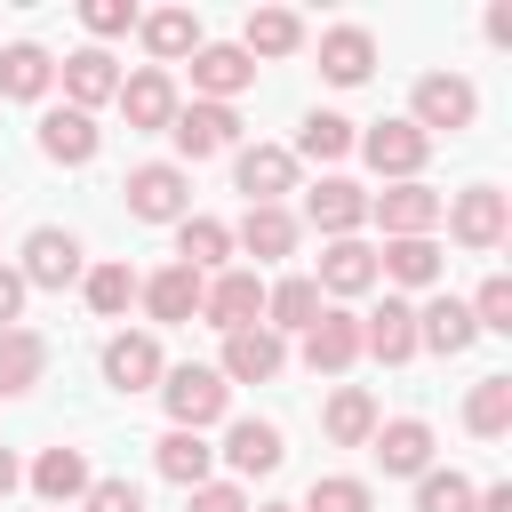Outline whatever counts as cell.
I'll use <instances>...</instances> for the list:
<instances>
[{
  "label": "cell",
  "mask_w": 512,
  "mask_h": 512,
  "mask_svg": "<svg viewBox=\"0 0 512 512\" xmlns=\"http://www.w3.org/2000/svg\"><path fill=\"white\" fill-rule=\"evenodd\" d=\"M440 224H448L456 248L488 256V248H504V232H512V192H496V184H464V192L440 208Z\"/></svg>",
  "instance_id": "1"
},
{
  "label": "cell",
  "mask_w": 512,
  "mask_h": 512,
  "mask_svg": "<svg viewBox=\"0 0 512 512\" xmlns=\"http://www.w3.org/2000/svg\"><path fill=\"white\" fill-rule=\"evenodd\" d=\"M480 120V88L464 80V72H424L416 80V96H408V128H424V136H456V128H472Z\"/></svg>",
  "instance_id": "2"
},
{
  "label": "cell",
  "mask_w": 512,
  "mask_h": 512,
  "mask_svg": "<svg viewBox=\"0 0 512 512\" xmlns=\"http://www.w3.org/2000/svg\"><path fill=\"white\" fill-rule=\"evenodd\" d=\"M128 216L136 224H184L192 216V176L176 168V160H144V168H128Z\"/></svg>",
  "instance_id": "3"
},
{
  "label": "cell",
  "mask_w": 512,
  "mask_h": 512,
  "mask_svg": "<svg viewBox=\"0 0 512 512\" xmlns=\"http://www.w3.org/2000/svg\"><path fill=\"white\" fill-rule=\"evenodd\" d=\"M160 400H168V432H200V424H216V416H224L232 384H224L216 368L184 360V368H168V376H160Z\"/></svg>",
  "instance_id": "4"
},
{
  "label": "cell",
  "mask_w": 512,
  "mask_h": 512,
  "mask_svg": "<svg viewBox=\"0 0 512 512\" xmlns=\"http://www.w3.org/2000/svg\"><path fill=\"white\" fill-rule=\"evenodd\" d=\"M440 192L416 176V184H384V192H368V216L384 224V240H432L440 232Z\"/></svg>",
  "instance_id": "5"
},
{
  "label": "cell",
  "mask_w": 512,
  "mask_h": 512,
  "mask_svg": "<svg viewBox=\"0 0 512 512\" xmlns=\"http://www.w3.org/2000/svg\"><path fill=\"white\" fill-rule=\"evenodd\" d=\"M360 160H368L384 184H416V176H424V160H432V136H424V128H408V120H376V128L360 136Z\"/></svg>",
  "instance_id": "6"
},
{
  "label": "cell",
  "mask_w": 512,
  "mask_h": 512,
  "mask_svg": "<svg viewBox=\"0 0 512 512\" xmlns=\"http://www.w3.org/2000/svg\"><path fill=\"white\" fill-rule=\"evenodd\" d=\"M168 136H176V152H184V160H216V152H232V144H240V112H232V104H200V96H192V104H176ZM184 160H176V168H184Z\"/></svg>",
  "instance_id": "7"
},
{
  "label": "cell",
  "mask_w": 512,
  "mask_h": 512,
  "mask_svg": "<svg viewBox=\"0 0 512 512\" xmlns=\"http://www.w3.org/2000/svg\"><path fill=\"white\" fill-rule=\"evenodd\" d=\"M200 320L224 328V336H232V328H256V320H264V280H256L248 264H224V272L208 280V296H200Z\"/></svg>",
  "instance_id": "8"
},
{
  "label": "cell",
  "mask_w": 512,
  "mask_h": 512,
  "mask_svg": "<svg viewBox=\"0 0 512 512\" xmlns=\"http://www.w3.org/2000/svg\"><path fill=\"white\" fill-rule=\"evenodd\" d=\"M192 88H200V104H232L240 88H256L248 48H240V40H200V48H192Z\"/></svg>",
  "instance_id": "9"
},
{
  "label": "cell",
  "mask_w": 512,
  "mask_h": 512,
  "mask_svg": "<svg viewBox=\"0 0 512 512\" xmlns=\"http://www.w3.org/2000/svg\"><path fill=\"white\" fill-rule=\"evenodd\" d=\"M232 184L248 192V208H280V200L296 192V160H288V144H248V152H232Z\"/></svg>",
  "instance_id": "10"
},
{
  "label": "cell",
  "mask_w": 512,
  "mask_h": 512,
  "mask_svg": "<svg viewBox=\"0 0 512 512\" xmlns=\"http://www.w3.org/2000/svg\"><path fill=\"white\" fill-rule=\"evenodd\" d=\"M16 272H24V288H72L88 264H80V240H72L64 224H40V232L24 240V264H16Z\"/></svg>",
  "instance_id": "11"
},
{
  "label": "cell",
  "mask_w": 512,
  "mask_h": 512,
  "mask_svg": "<svg viewBox=\"0 0 512 512\" xmlns=\"http://www.w3.org/2000/svg\"><path fill=\"white\" fill-rule=\"evenodd\" d=\"M200 296H208V280H200V272H184V264H160L152 280H136V304H144L160 328H184V320H200Z\"/></svg>",
  "instance_id": "12"
},
{
  "label": "cell",
  "mask_w": 512,
  "mask_h": 512,
  "mask_svg": "<svg viewBox=\"0 0 512 512\" xmlns=\"http://www.w3.org/2000/svg\"><path fill=\"white\" fill-rule=\"evenodd\" d=\"M160 376H168L160 336H144V328L128 336V328H120V336L104 344V384H112V392H160Z\"/></svg>",
  "instance_id": "13"
},
{
  "label": "cell",
  "mask_w": 512,
  "mask_h": 512,
  "mask_svg": "<svg viewBox=\"0 0 512 512\" xmlns=\"http://www.w3.org/2000/svg\"><path fill=\"white\" fill-rule=\"evenodd\" d=\"M280 368H288V344H280V336H272L264 320H256V328H232V336H224V368H216L224 384H272Z\"/></svg>",
  "instance_id": "14"
},
{
  "label": "cell",
  "mask_w": 512,
  "mask_h": 512,
  "mask_svg": "<svg viewBox=\"0 0 512 512\" xmlns=\"http://www.w3.org/2000/svg\"><path fill=\"white\" fill-rule=\"evenodd\" d=\"M56 80H64V96H72V112H96V104H112L120 96V64H112V48H72L64 64H56Z\"/></svg>",
  "instance_id": "15"
},
{
  "label": "cell",
  "mask_w": 512,
  "mask_h": 512,
  "mask_svg": "<svg viewBox=\"0 0 512 512\" xmlns=\"http://www.w3.org/2000/svg\"><path fill=\"white\" fill-rule=\"evenodd\" d=\"M96 144H104L96 112H72V104H48V112H40V152H48L56 168H88Z\"/></svg>",
  "instance_id": "16"
},
{
  "label": "cell",
  "mask_w": 512,
  "mask_h": 512,
  "mask_svg": "<svg viewBox=\"0 0 512 512\" xmlns=\"http://www.w3.org/2000/svg\"><path fill=\"white\" fill-rule=\"evenodd\" d=\"M360 352H368V360H384V368L416 360V304H408V296H384V304L360 320Z\"/></svg>",
  "instance_id": "17"
},
{
  "label": "cell",
  "mask_w": 512,
  "mask_h": 512,
  "mask_svg": "<svg viewBox=\"0 0 512 512\" xmlns=\"http://www.w3.org/2000/svg\"><path fill=\"white\" fill-rule=\"evenodd\" d=\"M352 360H360V312H336V304H328V312L304 328V368H312V376H344Z\"/></svg>",
  "instance_id": "18"
},
{
  "label": "cell",
  "mask_w": 512,
  "mask_h": 512,
  "mask_svg": "<svg viewBox=\"0 0 512 512\" xmlns=\"http://www.w3.org/2000/svg\"><path fill=\"white\" fill-rule=\"evenodd\" d=\"M120 112H128V128H168L176 120V80L160 72V64H144V72H120V96H112Z\"/></svg>",
  "instance_id": "19"
},
{
  "label": "cell",
  "mask_w": 512,
  "mask_h": 512,
  "mask_svg": "<svg viewBox=\"0 0 512 512\" xmlns=\"http://www.w3.org/2000/svg\"><path fill=\"white\" fill-rule=\"evenodd\" d=\"M304 216H312L328 240H352V232L368 224V192H360L352 176H320V184L304 192Z\"/></svg>",
  "instance_id": "20"
},
{
  "label": "cell",
  "mask_w": 512,
  "mask_h": 512,
  "mask_svg": "<svg viewBox=\"0 0 512 512\" xmlns=\"http://www.w3.org/2000/svg\"><path fill=\"white\" fill-rule=\"evenodd\" d=\"M320 312H328V296H320L312 272H288V280L264 288V328H272V336H304Z\"/></svg>",
  "instance_id": "21"
},
{
  "label": "cell",
  "mask_w": 512,
  "mask_h": 512,
  "mask_svg": "<svg viewBox=\"0 0 512 512\" xmlns=\"http://www.w3.org/2000/svg\"><path fill=\"white\" fill-rule=\"evenodd\" d=\"M368 448H376L384 472H408V480L432 472V424H424V416H392V424H376Z\"/></svg>",
  "instance_id": "22"
},
{
  "label": "cell",
  "mask_w": 512,
  "mask_h": 512,
  "mask_svg": "<svg viewBox=\"0 0 512 512\" xmlns=\"http://www.w3.org/2000/svg\"><path fill=\"white\" fill-rule=\"evenodd\" d=\"M320 72H328L336 88H360V80L376 72V32H368V24H328V32H320Z\"/></svg>",
  "instance_id": "23"
},
{
  "label": "cell",
  "mask_w": 512,
  "mask_h": 512,
  "mask_svg": "<svg viewBox=\"0 0 512 512\" xmlns=\"http://www.w3.org/2000/svg\"><path fill=\"white\" fill-rule=\"evenodd\" d=\"M472 312L456 304V296H424L416 304V352H440V360H456V352H472Z\"/></svg>",
  "instance_id": "24"
},
{
  "label": "cell",
  "mask_w": 512,
  "mask_h": 512,
  "mask_svg": "<svg viewBox=\"0 0 512 512\" xmlns=\"http://www.w3.org/2000/svg\"><path fill=\"white\" fill-rule=\"evenodd\" d=\"M24 480H32V496H40V504H56V512H64V504H80V496H88V480H96V472H88V456H80V448H40Z\"/></svg>",
  "instance_id": "25"
},
{
  "label": "cell",
  "mask_w": 512,
  "mask_h": 512,
  "mask_svg": "<svg viewBox=\"0 0 512 512\" xmlns=\"http://www.w3.org/2000/svg\"><path fill=\"white\" fill-rule=\"evenodd\" d=\"M312 280H320V296H368L376 288V248L368 240H328Z\"/></svg>",
  "instance_id": "26"
},
{
  "label": "cell",
  "mask_w": 512,
  "mask_h": 512,
  "mask_svg": "<svg viewBox=\"0 0 512 512\" xmlns=\"http://www.w3.org/2000/svg\"><path fill=\"white\" fill-rule=\"evenodd\" d=\"M280 424H264V416H240L232 432H224V464L240 472V480H264V472H280Z\"/></svg>",
  "instance_id": "27"
},
{
  "label": "cell",
  "mask_w": 512,
  "mask_h": 512,
  "mask_svg": "<svg viewBox=\"0 0 512 512\" xmlns=\"http://www.w3.org/2000/svg\"><path fill=\"white\" fill-rule=\"evenodd\" d=\"M176 264L200 272V280H216V272L232 264V224H216V216H184V224H176Z\"/></svg>",
  "instance_id": "28"
},
{
  "label": "cell",
  "mask_w": 512,
  "mask_h": 512,
  "mask_svg": "<svg viewBox=\"0 0 512 512\" xmlns=\"http://www.w3.org/2000/svg\"><path fill=\"white\" fill-rule=\"evenodd\" d=\"M440 272H448L440 240H384V248H376V280H400V288H440Z\"/></svg>",
  "instance_id": "29"
},
{
  "label": "cell",
  "mask_w": 512,
  "mask_h": 512,
  "mask_svg": "<svg viewBox=\"0 0 512 512\" xmlns=\"http://www.w3.org/2000/svg\"><path fill=\"white\" fill-rule=\"evenodd\" d=\"M48 88H56V56H48V48H32V40L0 48V96H8V104H40Z\"/></svg>",
  "instance_id": "30"
},
{
  "label": "cell",
  "mask_w": 512,
  "mask_h": 512,
  "mask_svg": "<svg viewBox=\"0 0 512 512\" xmlns=\"http://www.w3.org/2000/svg\"><path fill=\"white\" fill-rule=\"evenodd\" d=\"M232 248H248L256 264H280V256H296V216L288 208H248L232 224Z\"/></svg>",
  "instance_id": "31"
},
{
  "label": "cell",
  "mask_w": 512,
  "mask_h": 512,
  "mask_svg": "<svg viewBox=\"0 0 512 512\" xmlns=\"http://www.w3.org/2000/svg\"><path fill=\"white\" fill-rule=\"evenodd\" d=\"M384 416H376V400L360 392V384H336L328 392V408H320V432L336 440V448H368V432H376Z\"/></svg>",
  "instance_id": "32"
},
{
  "label": "cell",
  "mask_w": 512,
  "mask_h": 512,
  "mask_svg": "<svg viewBox=\"0 0 512 512\" xmlns=\"http://www.w3.org/2000/svg\"><path fill=\"white\" fill-rule=\"evenodd\" d=\"M136 32H144V48L160 56V72L200 48V16H192V8H152V16H136Z\"/></svg>",
  "instance_id": "33"
},
{
  "label": "cell",
  "mask_w": 512,
  "mask_h": 512,
  "mask_svg": "<svg viewBox=\"0 0 512 512\" xmlns=\"http://www.w3.org/2000/svg\"><path fill=\"white\" fill-rule=\"evenodd\" d=\"M240 48H248V64H256V56H296V48H304V16H296V8H248Z\"/></svg>",
  "instance_id": "34"
},
{
  "label": "cell",
  "mask_w": 512,
  "mask_h": 512,
  "mask_svg": "<svg viewBox=\"0 0 512 512\" xmlns=\"http://www.w3.org/2000/svg\"><path fill=\"white\" fill-rule=\"evenodd\" d=\"M152 464H160V480H176L184 496L216 472V448L200 440V432H160V448H152Z\"/></svg>",
  "instance_id": "35"
},
{
  "label": "cell",
  "mask_w": 512,
  "mask_h": 512,
  "mask_svg": "<svg viewBox=\"0 0 512 512\" xmlns=\"http://www.w3.org/2000/svg\"><path fill=\"white\" fill-rule=\"evenodd\" d=\"M48 376V336L40 328H0V392H32Z\"/></svg>",
  "instance_id": "36"
},
{
  "label": "cell",
  "mask_w": 512,
  "mask_h": 512,
  "mask_svg": "<svg viewBox=\"0 0 512 512\" xmlns=\"http://www.w3.org/2000/svg\"><path fill=\"white\" fill-rule=\"evenodd\" d=\"M464 432H480V440H504L512 432V376H480L464 392Z\"/></svg>",
  "instance_id": "37"
},
{
  "label": "cell",
  "mask_w": 512,
  "mask_h": 512,
  "mask_svg": "<svg viewBox=\"0 0 512 512\" xmlns=\"http://www.w3.org/2000/svg\"><path fill=\"white\" fill-rule=\"evenodd\" d=\"M360 144V128L344 120V112H304V128H296V152L288 160H344Z\"/></svg>",
  "instance_id": "38"
},
{
  "label": "cell",
  "mask_w": 512,
  "mask_h": 512,
  "mask_svg": "<svg viewBox=\"0 0 512 512\" xmlns=\"http://www.w3.org/2000/svg\"><path fill=\"white\" fill-rule=\"evenodd\" d=\"M80 288H88V312H96V320H120V312L136 304V272H128L120 256H112V264H88Z\"/></svg>",
  "instance_id": "39"
},
{
  "label": "cell",
  "mask_w": 512,
  "mask_h": 512,
  "mask_svg": "<svg viewBox=\"0 0 512 512\" xmlns=\"http://www.w3.org/2000/svg\"><path fill=\"white\" fill-rule=\"evenodd\" d=\"M296 512H376V496H368V480L328 472V480H312V488H304V504H296Z\"/></svg>",
  "instance_id": "40"
},
{
  "label": "cell",
  "mask_w": 512,
  "mask_h": 512,
  "mask_svg": "<svg viewBox=\"0 0 512 512\" xmlns=\"http://www.w3.org/2000/svg\"><path fill=\"white\" fill-rule=\"evenodd\" d=\"M464 312H472V328H488V336H512V280H504V272H488V280H480V296H472Z\"/></svg>",
  "instance_id": "41"
},
{
  "label": "cell",
  "mask_w": 512,
  "mask_h": 512,
  "mask_svg": "<svg viewBox=\"0 0 512 512\" xmlns=\"http://www.w3.org/2000/svg\"><path fill=\"white\" fill-rule=\"evenodd\" d=\"M472 496H480V488H472L464 472H424V480H416V512H472Z\"/></svg>",
  "instance_id": "42"
},
{
  "label": "cell",
  "mask_w": 512,
  "mask_h": 512,
  "mask_svg": "<svg viewBox=\"0 0 512 512\" xmlns=\"http://www.w3.org/2000/svg\"><path fill=\"white\" fill-rule=\"evenodd\" d=\"M80 24H88L96 40H120V32H136V0H88Z\"/></svg>",
  "instance_id": "43"
},
{
  "label": "cell",
  "mask_w": 512,
  "mask_h": 512,
  "mask_svg": "<svg viewBox=\"0 0 512 512\" xmlns=\"http://www.w3.org/2000/svg\"><path fill=\"white\" fill-rule=\"evenodd\" d=\"M80 512H144V488L136 480H88Z\"/></svg>",
  "instance_id": "44"
},
{
  "label": "cell",
  "mask_w": 512,
  "mask_h": 512,
  "mask_svg": "<svg viewBox=\"0 0 512 512\" xmlns=\"http://www.w3.org/2000/svg\"><path fill=\"white\" fill-rule=\"evenodd\" d=\"M192 512H248V488L240 480H200L192 488Z\"/></svg>",
  "instance_id": "45"
},
{
  "label": "cell",
  "mask_w": 512,
  "mask_h": 512,
  "mask_svg": "<svg viewBox=\"0 0 512 512\" xmlns=\"http://www.w3.org/2000/svg\"><path fill=\"white\" fill-rule=\"evenodd\" d=\"M24 296H32V288H24V272H16V264H0V328H16Z\"/></svg>",
  "instance_id": "46"
},
{
  "label": "cell",
  "mask_w": 512,
  "mask_h": 512,
  "mask_svg": "<svg viewBox=\"0 0 512 512\" xmlns=\"http://www.w3.org/2000/svg\"><path fill=\"white\" fill-rule=\"evenodd\" d=\"M488 40H496V48H512V0H496V8H488Z\"/></svg>",
  "instance_id": "47"
},
{
  "label": "cell",
  "mask_w": 512,
  "mask_h": 512,
  "mask_svg": "<svg viewBox=\"0 0 512 512\" xmlns=\"http://www.w3.org/2000/svg\"><path fill=\"white\" fill-rule=\"evenodd\" d=\"M472 512H512V488H504V480H496V488H480V496H472Z\"/></svg>",
  "instance_id": "48"
},
{
  "label": "cell",
  "mask_w": 512,
  "mask_h": 512,
  "mask_svg": "<svg viewBox=\"0 0 512 512\" xmlns=\"http://www.w3.org/2000/svg\"><path fill=\"white\" fill-rule=\"evenodd\" d=\"M24 488V464H16V448H0V496H16Z\"/></svg>",
  "instance_id": "49"
},
{
  "label": "cell",
  "mask_w": 512,
  "mask_h": 512,
  "mask_svg": "<svg viewBox=\"0 0 512 512\" xmlns=\"http://www.w3.org/2000/svg\"><path fill=\"white\" fill-rule=\"evenodd\" d=\"M248 512H296V504H248Z\"/></svg>",
  "instance_id": "50"
}]
</instances>
